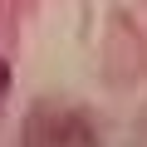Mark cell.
<instances>
[{"mask_svg":"<svg viewBox=\"0 0 147 147\" xmlns=\"http://www.w3.org/2000/svg\"><path fill=\"white\" fill-rule=\"evenodd\" d=\"M5 84H10V64L0 59V93H5Z\"/></svg>","mask_w":147,"mask_h":147,"instance_id":"1","label":"cell"}]
</instances>
